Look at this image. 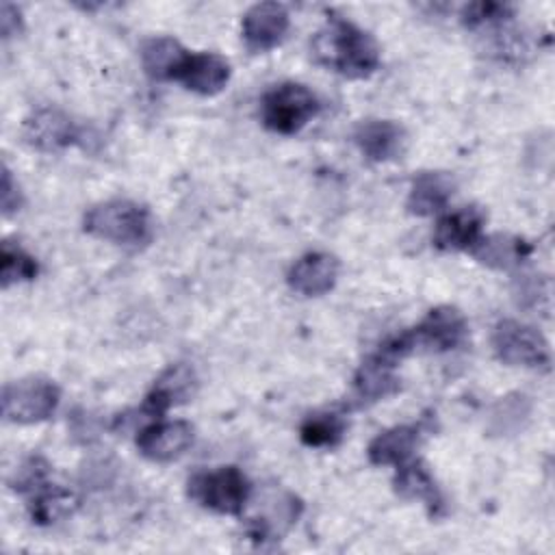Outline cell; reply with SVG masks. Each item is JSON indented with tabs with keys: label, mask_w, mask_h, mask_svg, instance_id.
Instances as JSON below:
<instances>
[{
	"label": "cell",
	"mask_w": 555,
	"mask_h": 555,
	"mask_svg": "<svg viewBox=\"0 0 555 555\" xmlns=\"http://www.w3.org/2000/svg\"><path fill=\"white\" fill-rule=\"evenodd\" d=\"M312 52L317 63L345 78H366L382 61L377 41L336 13H330L325 26L314 35Z\"/></svg>",
	"instance_id": "6da1fadb"
},
{
	"label": "cell",
	"mask_w": 555,
	"mask_h": 555,
	"mask_svg": "<svg viewBox=\"0 0 555 555\" xmlns=\"http://www.w3.org/2000/svg\"><path fill=\"white\" fill-rule=\"evenodd\" d=\"M87 234L119 247H143L154 236L150 210L132 199H108L87 210L82 219Z\"/></svg>",
	"instance_id": "7a4b0ae2"
},
{
	"label": "cell",
	"mask_w": 555,
	"mask_h": 555,
	"mask_svg": "<svg viewBox=\"0 0 555 555\" xmlns=\"http://www.w3.org/2000/svg\"><path fill=\"white\" fill-rule=\"evenodd\" d=\"M186 494L197 505L217 514H241L251 499V483L236 466L197 470L186 481Z\"/></svg>",
	"instance_id": "3957f363"
},
{
	"label": "cell",
	"mask_w": 555,
	"mask_h": 555,
	"mask_svg": "<svg viewBox=\"0 0 555 555\" xmlns=\"http://www.w3.org/2000/svg\"><path fill=\"white\" fill-rule=\"evenodd\" d=\"M317 113L319 100L301 82H280L260 100V119L264 128L278 134L299 132Z\"/></svg>",
	"instance_id": "277c9868"
},
{
	"label": "cell",
	"mask_w": 555,
	"mask_h": 555,
	"mask_svg": "<svg viewBox=\"0 0 555 555\" xmlns=\"http://www.w3.org/2000/svg\"><path fill=\"white\" fill-rule=\"evenodd\" d=\"M2 416L11 423L28 425L46 421L61 401V390L46 377H24L2 388Z\"/></svg>",
	"instance_id": "5b68a950"
},
{
	"label": "cell",
	"mask_w": 555,
	"mask_h": 555,
	"mask_svg": "<svg viewBox=\"0 0 555 555\" xmlns=\"http://www.w3.org/2000/svg\"><path fill=\"white\" fill-rule=\"evenodd\" d=\"M494 356L509 366L542 369L551 362V349L546 338L531 325L516 319H503L492 332Z\"/></svg>",
	"instance_id": "8992f818"
},
{
	"label": "cell",
	"mask_w": 555,
	"mask_h": 555,
	"mask_svg": "<svg viewBox=\"0 0 555 555\" xmlns=\"http://www.w3.org/2000/svg\"><path fill=\"white\" fill-rule=\"evenodd\" d=\"M304 503L286 490H267L254 501L247 518V535L254 542L280 540L301 516Z\"/></svg>",
	"instance_id": "52a82bcc"
},
{
	"label": "cell",
	"mask_w": 555,
	"mask_h": 555,
	"mask_svg": "<svg viewBox=\"0 0 555 555\" xmlns=\"http://www.w3.org/2000/svg\"><path fill=\"white\" fill-rule=\"evenodd\" d=\"M414 349L423 347L429 351H451L464 345L468 336L466 317L453 306H436L431 308L425 319L408 330Z\"/></svg>",
	"instance_id": "ba28073f"
},
{
	"label": "cell",
	"mask_w": 555,
	"mask_h": 555,
	"mask_svg": "<svg viewBox=\"0 0 555 555\" xmlns=\"http://www.w3.org/2000/svg\"><path fill=\"white\" fill-rule=\"evenodd\" d=\"M291 26L288 11L280 2H258L243 15L241 33L249 52H269L282 43Z\"/></svg>",
	"instance_id": "9c48e42d"
},
{
	"label": "cell",
	"mask_w": 555,
	"mask_h": 555,
	"mask_svg": "<svg viewBox=\"0 0 555 555\" xmlns=\"http://www.w3.org/2000/svg\"><path fill=\"white\" fill-rule=\"evenodd\" d=\"M195 429L186 421H154L137 434V449L152 462H173L186 453Z\"/></svg>",
	"instance_id": "30bf717a"
},
{
	"label": "cell",
	"mask_w": 555,
	"mask_h": 555,
	"mask_svg": "<svg viewBox=\"0 0 555 555\" xmlns=\"http://www.w3.org/2000/svg\"><path fill=\"white\" fill-rule=\"evenodd\" d=\"M24 139L39 152H56L78 143V124L59 108H39L24 121Z\"/></svg>",
	"instance_id": "8fae6325"
},
{
	"label": "cell",
	"mask_w": 555,
	"mask_h": 555,
	"mask_svg": "<svg viewBox=\"0 0 555 555\" xmlns=\"http://www.w3.org/2000/svg\"><path fill=\"white\" fill-rule=\"evenodd\" d=\"M338 258L327 251H308L293 262L286 273L288 286L304 297H319L334 288L338 280Z\"/></svg>",
	"instance_id": "7c38bea8"
},
{
	"label": "cell",
	"mask_w": 555,
	"mask_h": 555,
	"mask_svg": "<svg viewBox=\"0 0 555 555\" xmlns=\"http://www.w3.org/2000/svg\"><path fill=\"white\" fill-rule=\"evenodd\" d=\"M195 388H197L195 371L184 362L171 364L169 369H165L160 373V377L154 382L152 390L145 395L141 412L158 418L171 405L189 401L195 395Z\"/></svg>",
	"instance_id": "4fadbf2b"
},
{
	"label": "cell",
	"mask_w": 555,
	"mask_h": 555,
	"mask_svg": "<svg viewBox=\"0 0 555 555\" xmlns=\"http://www.w3.org/2000/svg\"><path fill=\"white\" fill-rule=\"evenodd\" d=\"M353 141L369 160L386 163L403 154L408 137L403 126L392 119H364L356 126Z\"/></svg>",
	"instance_id": "5bb4252c"
},
{
	"label": "cell",
	"mask_w": 555,
	"mask_h": 555,
	"mask_svg": "<svg viewBox=\"0 0 555 555\" xmlns=\"http://www.w3.org/2000/svg\"><path fill=\"white\" fill-rule=\"evenodd\" d=\"M173 80L199 95H215L230 80V63L215 52H189Z\"/></svg>",
	"instance_id": "9a60e30c"
},
{
	"label": "cell",
	"mask_w": 555,
	"mask_h": 555,
	"mask_svg": "<svg viewBox=\"0 0 555 555\" xmlns=\"http://www.w3.org/2000/svg\"><path fill=\"white\" fill-rule=\"evenodd\" d=\"M483 212L475 206L447 212L436 221L434 245L442 251H470L473 245L483 236Z\"/></svg>",
	"instance_id": "2e32d148"
},
{
	"label": "cell",
	"mask_w": 555,
	"mask_h": 555,
	"mask_svg": "<svg viewBox=\"0 0 555 555\" xmlns=\"http://www.w3.org/2000/svg\"><path fill=\"white\" fill-rule=\"evenodd\" d=\"M397 362L379 349L369 356L353 375V390L362 403L382 401L399 390V377L395 373Z\"/></svg>",
	"instance_id": "e0dca14e"
},
{
	"label": "cell",
	"mask_w": 555,
	"mask_h": 555,
	"mask_svg": "<svg viewBox=\"0 0 555 555\" xmlns=\"http://www.w3.org/2000/svg\"><path fill=\"white\" fill-rule=\"evenodd\" d=\"M455 193V180L444 171H423L412 180L408 195V212L429 217L447 208Z\"/></svg>",
	"instance_id": "ac0fdd59"
},
{
	"label": "cell",
	"mask_w": 555,
	"mask_h": 555,
	"mask_svg": "<svg viewBox=\"0 0 555 555\" xmlns=\"http://www.w3.org/2000/svg\"><path fill=\"white\" fill-rule=\"evenodd\" d=\"M421 442V425H397L375 436L366 449L375 466H399L412 457Z\"/></svg>",
	"instance_id": "d6986e66"
},
{
	"label": "cell",
	"mask_w": 555,
	"mask_h": 555,
	"mask_svg": "<svg viewBox=\"0 0 555 555\" xmlns=\"http://www.w3.org/2000/svg\"><path fill=\"white\" fill-rule=\"evenodd\" d=\"M392 486L401 499L425 501L429 505L431 514H436V509L442 507L440 490H438L429 468L421 460H408V462L399 464Z\"/></svg>",
	"instance_id": "ffe728a7"
},
{
	"label": "cell",
	"mask_w": 555,
	"mask_h": 555,
	"mask_svg": "<svg viewBox=\"0 0 555 555\" xmlns=\"http://www.w3.org/2000/svg\"><path fill=\"white\" fill-rule=\"evenodd\" d=\"M470 254L492 269H512L531 254V245L512 234H490L481 236Z\"/></svg>",
	"instance_id": "44dd1931"
},
{
	"label": "cell",
	"mask_w": 555,
	"mask_h": 555,
	"mask_svg": "<svg viewBox=\"0 0 555 555\" xmlns=\"http://www.w3.org/2000/svg\"><path fill=\"white\" fill-rule=\"evenodd\" d=\"M186 54L189 50L171 37H152L141 46V63L152 80H173Z\"/></svg>",
	"instance_id": "7402d4cb"
},
{
	"label": "cell",
	"mask_w": 555,
	"mask_h": 555,
	"mask_svg": "<svg viewBox=\"0 0 555 555\" xmlns=\"http://www.w3.org/2000/svg\"><path fill=\"white\" fill-rule=\"evenodd\" d=\"M30 518L37 525H52L69 518L78 509V496L63 486H41L30 505Z\"/></svg>",
	"instance_id": "603a6c76"
},
{
	"label": "cell",
	"mask_w": 555,
	"mask_h": 555,
	"mask_svg": "<svg viewBox=\"0 0 555 555\" xmlns=\"http://www.w3.org/2000/svg\"><path fill=\"white\" fill-rule=\"evenodd\" d=\"M347 431V421L338 412H317L304 418L299 438L308 447H336Z\"/></svg>",
	"instance_id": "cb8c5ba5"
},
{
	"label": "cell",
	"mask_w": 555,
	"mask_h": 555,
	"mask_svg": "<svg viewBox=\"0 0 555 555\" xmlns=\"http://www.w3.org/2000/svg\"><path fill=\"white\" fill-rule=\"evenodd\" d=\"M37 273H39V264L28 251H24L20 245H13L11 241L2 243V251H0L2 288H9L11 284H17V282H28Z\"/></svg>",
	"instance_id": "d4e9b609"
},
{
	"label": "cell",
	"mask_w": 555,
	"mask_h": 555,
	"mask_svg": "<svg viewBox=\"0 0 555 555\" xmlns=\"http://www.w3.org/2000/svg\"><path fill=\"white\" fill-rule=\"evenodd\" d=\"M507 7L496 2H475L466 4L462 11V22L466 28H483L492 24H503L507 20Z\"/></svg>",
	"instance_id": "484cf974"
},
{
	"label": "cell",
	"mask_w": 555,
	"mask_h": 555,
	"mask_svg": "<svg viewBox=\"0 0 555 555\" xmlns=\"http://www.w3.org/2000/svg\"><path fill=\"white\" fill-rule=\"evenodd\" d=\"M48 464L41 457H28L15 473L11 481L13 490L17 492H37L41 486L48 483Z\"/></svg>",
	"instance_id": "4316f807"
},
{
	"label": "cell",
	"mask_w": 555,
	"mask_h": 555,
	"mask_svg": "<svg viewBox=\"0 0 555 555\" xmlns=\"http://www.w3.org/2000/svg\"><path fill=\"white\" fill-rule=\"evenodd\" d=\"M0 204H2V212L11 215L15 210H20L22 206V195H20V186L15 184L11 171L7 167H2V191H0Z\"/></svg>",
	"instance_id": "83f0119b"
},
{
	"label": "cell",
	"mask_w": 555,
	"mask_h": 555,
	"mask_svg": "<svg viewBox=\"0 0 555 555\" xmlns=\"http://www.w3.org/2000/svg\"><path fill=\"white\" fill-rule=\"evenodd\" d=\"M0 28H2V39H9L13 35H17V30L22 28V17H20V9L4 2L0 9Z\"/></svg>",
	"instance_id": "f1b7e54d"
}]
</instances>
